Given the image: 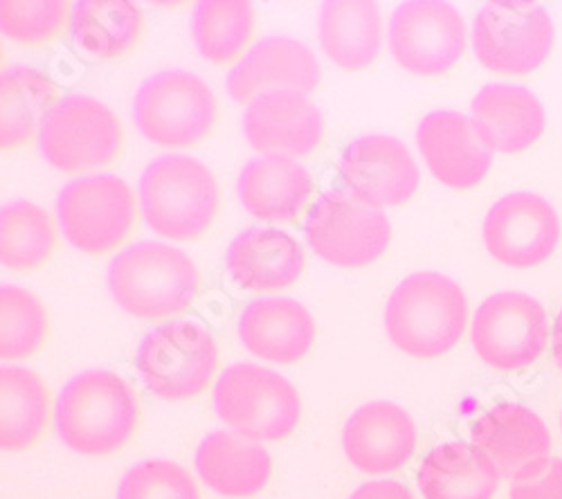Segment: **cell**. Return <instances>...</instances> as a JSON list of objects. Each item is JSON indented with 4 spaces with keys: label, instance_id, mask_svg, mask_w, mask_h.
<instances>
[{
    "label": "cell",
    "instance_id": "d6986e66",
    "mask_svg": "<svg viewBox=\"0 0 562 499\" xmlns=\"http://www.w3.org/2000/svg\"><path fill=\"white\" fill-rule=\"evenodd\" d=\"M416 143L432 175L452 190L480 185L493 162V151L482 143L473 120L454 111H435L420 120Z\"/></svg>",
    "mask_w": 562,
    "mask_h": 499
},
{
    "label": "cell",
    "instance_id": "8fae6325",
    "mask_svg": "<svg viewBox=\"0 0 562 499\" xmlns=\"http://www.w3.org/2000/svg\"><path fill=\"white\" fill-rule=\"evenodd\" d=\"M473 43L484 68L525 75L549 57L553 23L538 3H486L475 19Z\"/></svg>",
    "mask_w": 562,
    "mask_h": 499
},
{
    "label": "cell",
    "instance_id": "7c38bea8",
    "mask_svg": "<svg viewBox=\"0 0 562 499\" xmlns=\"http://www.w3.org/2000/svg\"><path fill=\"white\" fill-rule=\"evenodd\" d=\"M471 338L477 355L493 370H522L544 351L547 313L531 295L497 293L477 308Z\"/></svg>",
    "mask_w": 562,
    "mask_h": 499
},
{
    "label": "cell",
    "instance_id": "5bb4252c",
    "mask_svg": "<svg viewBox=\"0 0 562 499\" xmlns=\"http://www.w3.org/2000/svg\"><path fill=\"white\" fill-rule=\"evenodd\" d=\"M560 239L555 209L538 194L499 199L486 214L484 243L504 265L531 268L551 257Z\"/></svg>",
    "mask_w": 562,
    "mask_h": 499
},
{
    "label": "cell",
    "instance_id": "ba28073f",
    "mask_svg": "<svg viewBox=\"0 0 562 499\" xmlns=\"http://www.w3.org/2000/svg\"><path fill=\"white\" fill-rule=\"evenodd\" d=\"M306 241L317 257L340 268H360L379 259L392 237L387 216L356 194L331 190L311 207Z\"/></svg>",
    "mask_w": 562,
    "mask_h": 499
},
{
    "label": "cell",
    "instance_id": "ac0fdd59",
    "mask_svg": "<svg viewBox=\"0 0 562 499\" xmlns=\"http://www.w3.org/2000/svg\"><path fill=\"white\" fill-rule=\"evenodd\" d=\"M244 133L250 147L263 156L300 158L319 145L324 120L300 90H272L248 104Z\"/></svg>",
    "mask_w": 562,
    "mask_h": 499
},
{
    "label": "cell",
    "instance_id": "4fadbf2b",
    "mask_svg": "<svg viewBox=\"0 0 562 499\" xmlns=\"http://www.w3.org/2000/svg\"><path fill=\"white\" fill-rule=\"evenodd\" d=\"M390 50L414 75H441L465 50L463 19L443 0H409L392 14Z\"/></svg>",
    "mask_w": 562,
    "mask_h": 499
},
{
    "label": "cell",
    "instance_id": "52a82bcc",
    "mask_svg": "<svg viewBox=\"0 0 562 499\" xmlns=\"http://www.w3.org/2000/svg\"><path fill=\"white\" fill-rule=\"evenodd\" d=\"M122 143L113 111L88 95H68L53 104L38 131L43 158L64 173L109 165Z\"/></svg>",
    "mask_w": 562,
    "mask_h": 499
},
{
    "label": "cell",
    "instance_id": "83f0119b",
    "mask_svg": "<svg viewBox=\"0 0 562 499\" xmlns=\"http://www.w3.org/2000/svg\"><path fill=\"white\" fill-rule=\"evenodd\" d=\"M57 88L43 72L14 66L0 75V147L27 143L53 109Z\"/></svg>",
    "mask_w": 562,
    "mask_h": 499
},
{
    "label": "cell",
    "instance_id": "ffe728a7",
    "mask_svg": "<svg viewBox=\"0 0 562 499\" xmlns=\"http://www.w3.org/2000/svg\"><path fill=\"white\" fill-rule=\"evenodd\" d=\"M347 460L362 473L398 470L416 447V428L403 407L376 400L351 415L342 432Z\"/></svg>",
    "mask_w": 562,
    "mask_h": 499
},
{
    "label": "cell",
    "instance_id": "5b68a950",
    "mask_svg": "<svg viewBox=\"0 0 562 499\" xmlns=\"http://www.w3.org/2000/svg\"><path fill=\"white\" fill-rule=\"evenodd\" d=\"M214 407L234 434L255 441L289 436L302 415L297 389L284 376L248 362L232 365L218 376Z\"/></svg>",
    "mask_w": 562,
    "mask_h": 499
},
{
    "label": "cell",
    "instance_id": "6da1fadb",
    "mask_svg": "<svg viewBox=\"0 0 562 499\" xmlns=\"http://www.w3.org/2000/svg\"><path fill=\"white\" fill-rule=\"evenodd\" d=\"M113 299L139 320H160L190 306L199 291V270L182 250L139 241L124 248L109 265Z\"/></svg>",
    "mask_w": 562,
    "mask_h": 499
},
{
    "label": "cell",
    "instance_id": "9c48e42d",
    "mask_svg": "<svg viewBox=\"0 0 562 499\" xmlns=\"http://www.w3.org/2000/svg\"><path fill=\"white\" fill-rule=\"evenodd\" d=\"M214 338L194 322H171L154 329L137 347L135 365L143 383L165 400L199 396L214 370Z\"/></svg>",
    "mask_w": 562,
    "mask_h": 499
},
{
    "label": "cell",
    "instance_id": "cb8c5ba5",
    "mask_svg": "<svg viewBox=\"0 0 562 499\" xmlns=\"http://www.w3.org/2000/svg\"><path fill=\"white\" fill-rule=\"evenodd\" d=\"M313 192L308 171L289 156L252 158L239 173L237 194L246 212L261 220H291Z\"/></svg>",
    "mask_w": 562,
    "mask_h": 499
},
{
    "label": "cell",
    "instance_id": "3957f363",
    "mask_svg": "<svg viewBox=\"0 0 562 499\" xmlns=\"http://www.w3.org/2000/svg\"><path fill=\"white\" fill-rule=\"evenodd\" d=\"M390 340L414 358L450 351L465 329V297L441 272H416L403 280L385 306Z\"/></svg>",
    "mask_w": 562,
    "mask_h": 499
},
{
    "label": "cell",
    "instance_id": "1f68e13d",
    "mask_svg": "<svg viewBox=\"0 0 562 499\" xmlns=\"http://www.w3.org/2000/svg\"><path fill=\"white\" fill-rule=\"evenodd\" d=\"M55 248L48 212L30 201H14L0 209V261L12 270L41 265Z\"/></svg>",
    "mask_w": 562,
    "mask_h": 499
},
{
    "label": "cell",
    "instance_id": "f1b7e54d",
    "mask_svg": "<svg viewBox=\"0 0 562 499\" xmlns=\"http://www.w3.org/2000/svg\"><path fill=\"white\" fill-rule=\"evenodd\" d=\"M70 34L92 57H120L139 34V10L128 0H79L72 5Z\"/></svg>",
    "mask_w": 562,
    "mask_h": 499
},
{
    "label": "cell",
    "instance_id": "4316f807",
    "mask_svg": "<svg viewBox=\"0 0 562 499\" xmlns=\"http://www.w3.org/2000/svg\"><path fill=\"white\" fill-rule=\"evenodd\" d=\"M317 30L326 57L345 70H362L379 57L381 12L371 0H326Z\"/></svg>",
    "mask_w": 562,
    "mask_h": 499
},
{
    "label": "cell",
    "instance_id": "484cf974",
    "mask_svg": "<svg viewBox=\"0 0 562 499\" xmlns=\"http://www.w3.org/2000/svg\"><path fill=\"white\" fill-rule=\"evenodd\" d=\"M499 470L484 450L471 443L435 447L418 470V488L426 499H491Z\"/></svg>",
    "mask_w": 562,
    "mask_h": 499
},
{
    "label": "cell",
    "instance_id": "30bf717a",
    "mask_svg": "<svg viewBox=\"0 0 562 499\" xmlns=\"http://www.w3.org/2000/svg\"><path fill=\"white\" fill-rule=\"evenodd\" d=\"M57 218L70 246L88 254L117 248L135 218L131 188L113 173L83 175L68 183L57 199Z\"/></svg>",
    "mask_w": 562,
    "mask_h": 499
},
{
    "label": "cell",
    "instance_id": "d590c367",
    "mask_svg": "<svg viewBox=\"0 0 562 499\" xmlns=\"http://www.w3.org/2000/svg\"><path fill=\"white\" fill-rule=\"evenodd\" d=\"M510 499H562V460H551L531 479L515 481L510 486Z\"/></svg>",
    "mask_w": 562,
    "mask_h": 499
},
{
    "label": "cell",
    "instance_id": "7a4b0ae2",
    "mask_svg": "<svg viewBox=\"0 0 562 499\" xmlns=\"http://www.w3.org/2000/svg\"><path fill=\"white\" fill-rule=\"evenodd\" d=\"M135 423V394L111 372H83L57 396V434L81 455L100 457L120 450L133 434Z\"/></svg>",
    "mask_w": 562,
    "mask_h": 499
},
{
    "label": "cell",
    "instance_id": "2e32d148",
    "mask_svg": "<svg viewBox=\"0 0 562 499\" xmlns=\"http://www.w3.org/2000/svg\"><path fill=\"white\" fill-rule=\"evenodd\" d=\"M345 185L373 207L401 205L418 188V167L407 147L390 135H364L340 158Z\"/></svg>",
    "mask_w": 562,
    "mask_h": 499
},
{
    "label": "cell",
    "instance_id": "d4e9b609",
    "mask_svg": "<svg viewBox=\"0 0 562 499\" xmlns=\"http://www.w3.org/2000/svg\"><path fill=\"white\" fill-rule=\"evenodd\" d=\"M270 455L263 445L232 432L207 434L196 450L201 479L225 497L257 495L270 479Z\"/></svg>",
    "mask_w": 562,
    "mask_h": 499
},
{
    "label": "cell",
    "instance_id": "44dd1931",
    "mask_svg": "<svg viewBox=\"0 0 562 499\" xmlns=\"http://www.w3.org/2000/svg\"><path fill=\"white\" fill-rule=\"evenodd\" d=\"M471 111L473 126L491 151H525L544 131V109L522 86L488 83L475 95Z\"/></svg>",
    "mask_w": 562,
    "mask_h": 499
},
{
    "label": "cell",
    "instance_id": "f35d334b",
    "mask_svg": "<svg viewBox=\"0 0 562 499\" xmlns=\"http://www.w3.org/2000/svg\"><path fill=\"white\" fill-rule=\"evenodd\" d=\"M560 423H562V421H560Z\"/></svg>",
    "mask_w": 562,
    "mask_h": 499
},
{
    "label": "cell",
    "instance_id": "277c9868",
    "mask_svg": "<svg viewBox=\"0 0 562 499\" xmlns=\"http://www.w3.org/2000/svg\"><path fill=\"white\" fill-rule=\"evenodd\" d=\"M139 207L149 228L167 239L201 237L218 209L212 171L190 156H160L139 175Z\"/></svg>",
    "mask_w": 562,
    "mask_h": 499
},
{
    "label": "cell",
    "instance_id": "f546056e",
    "mask_svg": "<svg viewBox=\"0 0 562 499\" xmlns=\"http://www.w3.org/2000/svg\"><path fill=\"white\" fill-rule=\"evenodd\" d=\"M48 421V392L43 381L21 367L0 370V445L23 450Z\"/></svg>",
    "mask_w": 562,
    "mask_h": 499
},
{
    "label": "cell",
    "instance_id": "9a60e30c",
    "mask_svg": "<svg viewBox=\"0 0 562 499\" xmlns=\"http://www.w3.org/2000/svg\"><path fill=\"white\" fill-rule=\"evenodd\" d=\"M473 445L484 450L510 481L540 475L551 457V436L544 421L522 405L504 402L486 412L471 430Z\"/></svg>",
    "mask_w": 562,
    "mask_h": 499
},
{
    "label": "cell",
    "instance_id": "e575fe53",
    "mask_svg": "<svg viewBox=\"0 0 562 499\" xmlns=\"http://www.w3.org/2000/svg\"><path fill=\"white\" fill-rule=\"evenodd\" d=\"M66 19L61 0H0V30L19 43H41L59 32Z\"/></svg>",
    "mask_w": 562,
    "mask_h": 499
},
{
    "label": "cell",
    "instance_id": "8992f818",
    "mask_svg": "<svg viewBox=\"0 0 562 499\" xmlns=\"http://www.w3.org/2000/svg\"><path fill=\"white\" fill-rule=\"evenodd\" d=\"M216 120L210 86L187 70H162L139 83L133 122L160 147H190L203 140Z\"/></svg>",
    "mask_w": 562,
    "mask_h": 499
},
{
    "label": "cell",
    "instance_id": "603a6c76",
    "mask_svg": "<svg viewBox=\"0 0 562 499\" xmlns=\"http://www.w3.org/2000/svg\"><path fill=\"white\" fill-rule=\"evenodd\" d=\"M225 265L241 288L279 291L295 284L302 275L304 250L286 233L250 228L232 239Z\"/></svg>",
    "mask_w": 562,
    "mask_h": 499
},
{
    "label": "cell",
    "instance_id": "836d02e7",
    "mask_svg": "<svg viewBox=\"0 0 562 499\" xmlns=\"http://www.w3.org/2000/svg\"><path fill=\"white\" fill-rule=\"evenodd\" d=\"M117 499H199L194 479L171 462H143L120 481Z\"/></svg>",
    "mask_w": 562,
    "mask_h": 499
},
{
    "label": "cell",
    "instance_id": "7402d4cb",
    "mask_svg": "<svg viewBox=\"0 0 562 499\" xmlns=\"http://www.w3.org/2000/svg\"><path fill=\"white\" fill-rule=\"evenodd\" d=\"M239 338L250 353L289 365L313 347L315 320L295 299H255L239 317Z\"/></svg>",
    "mask_w": 562,
    "mask_h": 499
},
{
    "label": "cell",
    "instance_id": "d6a6232c",
    "mask_svg": "<svg viewBox=\"0 0 562 499\" xmlns=\"http://www.w3.org/2000/svg\"><path fill=\"white\" fill-rule=\"evenodd\" d=\"M48 331V315L25 288L0 286V355L14 360L32 355Z\"/></svg>",
    "mask_w": 562,
    "mask_h": 499
},
{
    "label": "cell",
    "instance_id": "4dcf8cb0",
    "mask_svg": "<svg viewBox=\"0 0 562 499\" xmlns=\"http://www.w3.org/2000/svg\"><path fill=\"white\" fill-rule=\"evenodd\" d=\"M255 25L246 0H201L194 5L192 32L196 50L212 64H227L248 43Z\"/></svg>",
    "mask_w": 562,
    "mask_h": 499
},
{
    "label": "cell",
    "instance_id": "8d00e7d4",
    "mask_svg": "<svg viewBox=\"0 0 562 499\" xmlns=\"http://www.w3.org/2000/svg\"><path fill=\"white\" fill-rule=\"evenodd\" d=\"M349 499H414L398 481H369L362 484Z\"/></svg>",
    "mask_w": 562,
    "mask_h": 499
},
{
    "label": "cell",
    "instance_id": "e0dca14e",
    "mask_svg": "<svg viewBox=\"0 0 562 499\" xmlns=\"http://www.w3.org/2000/svg\"><path fill=\"white\" fill-rule=\"evenodd\" d=\"M319 83V64L306 43L291 36H268L227 75V93L234 102L250 104L272 90L311 93Z\"/></svg>",
    "mask_w": 562,
    "mask_h": 499
},
{
    "label": "cell",
    "instance_id": "74e56055",
    "mask_svg": "<svg viewBox=\"0 0 562 499\" xmlns=\"http://www.w3.org/2000/svg\"><path fill=\"white\" fill-rule=\"evenodd\" d=\"M553 355L558 367L562 370V310L555 317V325H553Z\"/></svg>",
    "mask_w": 562,
    "mask_h": 499
}]
</instances>
